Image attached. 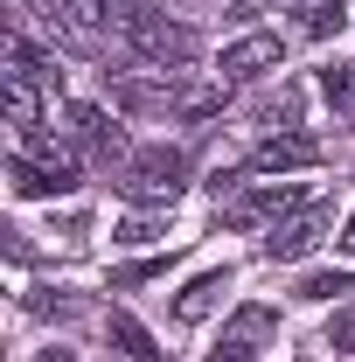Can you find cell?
I'll return each instance as SVG.
<instances>
[{
  "mask_svg": "<svg viewBox=\"0 0 355 362\" xmlns=\"http://www.w3.org/2000/svg\"><path fill=\"white\" fill-rule=\"evenodd\" d=\"M7 188L21 202H56V195L77 188V160L63 146H49V139H21V153L7 160Z\"/></svg>",
  "mask_w": 355,
  "mask_h": 362,
  "instance_id": "obj_1",
  "label": "cell"
},
{
  "mask_svg": "<svg viewBox=\"0 0 355 362\" xmlns=\"http://www.w3.org/2000/svg\"><path fill=\"white\" fill-rule=\"evenodd\" d=\"M286 63V49H279V35H244V42L223 49V84H251V77H265V70H279Z\"/></svg>",
  "mask_w": 355,
  "mask_h": 362,
  "instance_id": "obj_7",
  "label": "cell"
},
{
  "mask_svg": "<svg viewBox=\"0 0 355 362\" xmlns=\"http://www.w3.org/2000/svg\"><path fill=\"white\" fill-rule=\"evenodd\" d=\"M320 153H327V146L313 133H272L265 146L251 153V168H258V175H300V168H320Z\"/></svg>",
  "mask_w": 355,
  "mask_h": 362,
  "instance_id": "obj_5",
  "label": "cell"
},
{
  "mask_svg": "<svg viewBox=\"0 0 355 362\" xmlns=\"http://www.w3.org/2000/svg\"><path fill=\"white\" fill-rule=\"evenodd\" d=\"M307 202V188L300 181H258V188H244L237 202H223V216L237 230H258V223H279L286 209H300Z\"/></svg>",
  "mask_w": 355,
  "mask_h": 362,
  "instance_id": "obj_3",
  "label": "cell"
},
{
  "mask_svg": "<svg viewBox=\"0 0 355 362\" xmlns=\"http://www.w3.org/2000/svg\"><path fill=\"white\" fill-rule=\"evenodd\" d=\"M56 14H70V21H105V14H112V0H56Z\"/></svg>",
  "mask_w": 355,
  "mask_h": 362,
  "instance_id": "obj_19",
  "label": "cell"
},
{
  "mask_svg": "<svg viewBox=\"0 0 355 362\" xmlns=\"http://www.w3.org/2000/svg\"><path fill=\"white\" fill-rule=\"evenodd\" d=\"M42 362H77V356H70V349H42Z\"/></svg>",
  "mask_w": 355,
  "mask_h": 362,
  "instance_id": "obj_22",
  "label": "cell"
},
{
  "mask_svg": "<svg viewBox=\"0 0 355 362\" xmlns=\"http://www.w3.org/2000/svg\"><path fill=\"white\" fill-rule=\"evenodd\" d=\"M63 133L77 139L91 160H112V153H119V126H112L98 105H70V112H63Z\"/></svg>",
  "mask_w": 355,
  "mask_h": 362,
  "instance_id": "obj_10",
  "label": "cell"
},
{
  "mask_svg": "<svg viewBox=\"0 0 355 362\" xmlns=\"http://www.w3.org/2000/svg\"><path fill=\"white\" fill-rule=\"evenodd\" d=\"M7 77H28V84H42V90H63V63L42 56V49L14 28V35H7Z\"/></svg>",
  "mask_w": 355,
  "mask_h": 362,
  "instance_id": "obj_11",
  "label": "cell"
},
{
  "mask_svg": "<svg viewBox=\"0 0 355 362\" xmlns=\"http://www.w3.org/2000/svg\"><path fill=\"white\" fill-rule=\"evenodd\" d=\"M126 35H133V49L146 56V63H188V56H195V35H188V28H168V21H153V14H139Z\"/></svg>",
  "mask_w": 355,
  "mask_h": 362,
  "instance_id": "obj_9",
  "label": "cell"
},
{
  "mask_svg": "<svg viewBox=\"0 0 355 362\" xmlns=\"http://www.w3.org/2000/svg\"><path fill=\"white\" fill-rule=\"evenodd\" d=\"M105 327H112V341H119V356H126V362H161V349H153V334H146V327H139L133 314H112Z\"/></svg>",
  "mask_w": 355,
  "mask_h": 362,
  "instance_id": "obj_13",
  "label": "cell"
},
{
  "mask_svg": "<svg viewBox=\"0 0 355 362\" xmlns=\"http://www.w3.org/2000/svg\"><path fill=\"white\" fill-rule=\"evenodd\" d=\"M112 237H119V244H153V237H161V223H153V216H126Z\"/></svg>",
  "mask_w": 355,
  "mask_h": 362,
  "instance_id": "obj_20",
  "label": "cell"
},
{
  "mask_svg": "<svg viewBox=\"0 0 355 362\" xmlns=\"http://www.w3.org/2000/svg\"><path fill=\"white\" fill-rule=\"evenodd\" d=\"M334 293H349V272H307L300 279V300H334Z\"/></svg>",
  "mask_w": 355,
  "mask_h": 362,
  "instance_id": "obj_17",
  "label": "cell"
},
{
  "mask_svg": "<svg viewBox=\"0 0 355 362\" xmlns=\"http://www.w3.org/2000/svg\"><path fill=\"white\" fill-rule=\"evenodd\" d=\"M327 223H334V216H327L320 202H313V209H300V216H286V223H272V237H265V258H286V265H293V258H307L313 244L327 237Z\"/></svg>",
  "mask_w": 355,
  "mask_h": 362,
  "instance_id": "obj_6",
  "label": "cell"
},
{
  "mask_svg": "<svg viewBox=\"0 0 355 362\" xmlns=\"http://www.w3.org/2000/svg\"><path fill=\"white\" fill-rule=\"evenodd\" d=\"M7 126H14L21 139H35V126H42V84L7 77Z\"/></svg>",
  "mask_w": 355,
  "mask_h": 362,
  "instance_id": "obj_12",
  "label": "cell"
},
{
  "mask_svg": "<svg viewBox=\"0 0 355 362\" xmlns=\"http://www.w3.org/2000/svg\"><path fill=\"white\" fill-rule=\"evenodd\" d=\"M181 188H188V160L175 146H139L133 160L119 168V195L126 202H146V209H168Z\"/></svg>",
  "mask_w": 355,
  "mask_h": 362,
  "instance_id": "obj_2",
  "label": "cell"
},
{
  "mask_svg": "<svg viewBox=\"0 0 355 362\" xmlns=\"http://www.w3.org/2000/svg\"><path fill=\"white\" fill-rule=\"evenodd\" d=\"M320 98H327L342 119H355V70H320Z\"/></svg>",
  "mask_w": 355,
  "mask_h": 362,
  "instance_id": "obj_16",
  "label": "cell"
},
{
  "mask_svg": "<svg viewBox=\"0 0 355 362\" xmlns=\"http://www.w3.org/2000/svg\"><path fill=\"white\" fill-rule=\"evenodd\" d=\"M230 293V265H209V272H195L188 286L175 293V320L181 327H202V320L216 314V300Z\"/></svg>",
  "mask_w": 355,
  "mask_h": 362,
  "instance_id": "obj_8",
  "label": "cell"
},
{
  "mask_svg": "<svg viewBox=\"0 0 355 362\" xmlns=\"http://www.w3.org/2000/svg\"><path fill=\"white\" fill-rule=\"evenodd\" d=\"M327 349H342V356H355V307H342V314L327 320Z\"/></svg>",
  "mask_w": 355,
  "mask_h": 362,
  "instance_id": "obj_18",
  "label": "cell"
},
{
  "mask_svg": "<svg viewBox=\"0 0 355 362\" xmlns=\"http://www.w3.org/2000/svg\"><path fill=\"white\" fill-rule=\"evenodd\" d=\"M342 251H349V258H355V216H349V230H342Z\"/></svg>",
  "mask_w": 355,
  "mask_h": 362,
  "instance_id": "obj_21",
  "label": "cell"
},
{
  "mask_svg": "<svg viewBox=\"0 0 355 362\" xmlns=\"http://www.w3.org/2000/svg\"><path fill=\"white\" fill-rule=\"evenodd\" d=\"M342 21H349L342 0H300V28H307L313 42H320V35H342Z\"/></svg>",
  "mask_w": 355,
  "mask_h": 362,
  "instance_id": "obj_14",
  "label": "cell"
},
{
  "mask_svg": "<svg viewBox=\"0 0 355 362\" xmlns=\"http://www.w3.org/2000/svg\"><path fill=\"white\" fill-rule=\"evenodd\" d=\"M272 334H279V314L272 307H237V314L223 320V334H216V362H258V349H265Z\"/></svg>",
  "mask_w": 355,
  "mask_h": 362,
  "instance_id": "obj_4",
  "label": "cell"
},
{
  "mask_svg": "<svg viewBox=\"0 0 355 362\" xmlns=\"http://www.w3.org/2000/svg\"><path fill=\"white\" fill-rule=\"evenodd\" d=\"M112 98H119L126 112H181V98H175V90H153V84H119Z\"/></svg>",
  "mask_w": 355,
  "mask_h": 362,
  "instance_id": "obj_15",
  "label": "cell"
}]
</instances>
